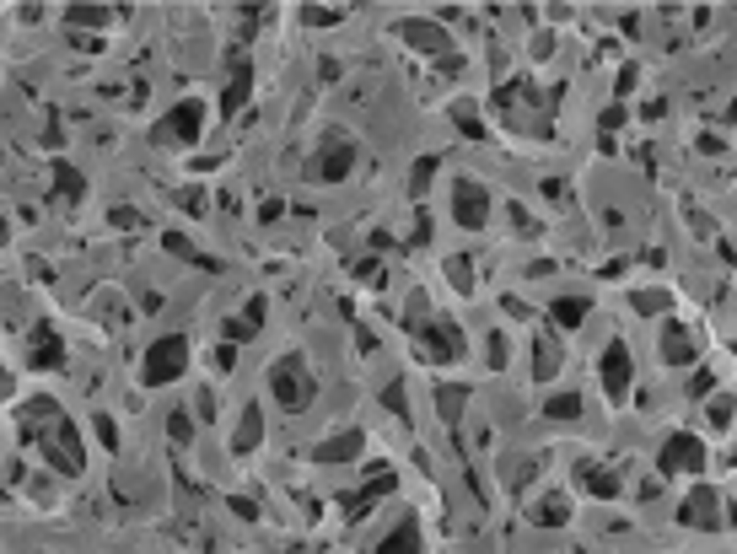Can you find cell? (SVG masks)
<instances>
[{"label": "cell", "mask_w": 737, "mask_h": 554, "mask_svg": "<svg viewBox=\"0 0 737 554\" xmlns=\"http://www.w3.org/2000/svg\"><path fill=\"white\" fill-rule=\"evenodd\" d=\"M270 393H275V404H280L286 414H302V409L318 398L312 366H307L302 356H280V361L270 366Z\"/></svg>", "instance_id": "1"}, {"label": "cell", "mask_w": 737, "mask_h": 554, "mask_svg": "<svg viewBox=\"0 0 737 554\" xmlns=\"http://www.w3.org/2000/svg\"><path fill=\"white\" fill-rule=\"evenodd\" d=\"M183 372H188V339H183V334H162L151 350H146L141 382H146V388H173Z\"/></svg>", "instance_id": "2"}, {"label": "cell", "mask_w": 737, "mask_h": 554, "mask_svg": "<svg viewBox=\"0 0 737 554\" xmlns=\"http://www.w3.org/2000/svg\"><path fill=\"white\" fill-rule=\"evenodd\" d=\"M415 350L431 366H452V361L468 356V344H463V334H457L452 318H431V323H415Z\"/></svg>", "instance_id": "3"}, {"label": "cell", "mask_w": 737, "mask_h": 554, "mask_svg": "<svg viewBox=\"0 0 737 554\" xmlns=\"http://www.w3.org/2000/svg\"><path fill=\"white\" fill-rule=\"evenodd\" d=\"M38 442H43V463H49V468H59V473H81V468H87V458H81V431H76L71 420H54Z\"/></svg>", "instance_id": "4"}, {"label": "cell", "mask_w": 737, "mask_h": 554, "mask_svg": "<svg viewBox=\"0 0 737 554\" xmlns=\"http://www.w3.org/2000/svg\"><path fill=\"white\" fill-rule=\"evenodd\" d=\"M705 468V442L700 436H689V431H673L662 442V452H656V473L662 479H679V473H700Z\"/></svg>", "instance_id": "5"}, {"label": "cell", "mask_w": 737, "mask_h": 554, "mask_svg": "<svg viewBox=\"0 0 737 554\" xmlns=\"http://www.w3.org/2000/svg\"><path fill=\"white\" fill-rule=\"evenodd\" d=\"M350 167H356V146L345 141L340 129H328V135H323V151L312 157V178H318V183H345Z\"/></svg>", "instance_id": "6"}, {"label": "cell", "mask_w": 737, "mask_h": 554, "mask_svg": "<svg viewBox=\"0 0 737 554\" xmlns=\"http://www.w3.org/2000/svg\"><path fill=\"white\" fill-rule=\"evenodd\" d=\"M452 216H457L463 232H480L490 221V189L474 183V178H457L452 183Z\"/></svg>", "instance_id": "7"}, {"label": "cell", "mask_w": 737, "mask_h": 554, "mask_svg": "<svg viewBox=\"0 0 737 554\" xmlns=\"http://www.w3.org/2000/svg\"><path fill=\"white\" fill-rule=\"evenodd\" d=\"M679 522H684V527H700V533H721V527H726L721 496L710 490V484H695V490L684 496V506H679Z\"/></svg>", "instance_id": "8"}, {"label": "cell", "mask_w": 737, "mask_h": 554, "mask_svg": "<svg viewBox=\"0 0 737 554\" xmlns=\"http://www.w3.org/2000/svg\"><path fill=\"white\" fill-rule=\"evenodd\" d=\"M393 484H398V473H393L388 463H377V468H372V479L361 484L356 496H340V512H345L350 522H361V517H366V512H372L382 496H393Z\"/></svg>", "instance_id": "9"}, {"label": "cell", "mask_w": 737, "mask_h": 554, "mask_svg": "<svg viewBox=\"0 0 737 554\" xmlns=\"http://www.w3.org/2000/svg\"><path fill=\"white\" fill-rule=\"evenodd\" d=\"M597 377H603V393H609L614 404L630 398V344L625 339H609V350H603V361H597Z\"/></svg>", "instance_id": "10"}, {"label": "cell", "mask_w": 737, "mask_h": 554, "mask_svg": "<svg viewBox=\"0 0 737 554\" xmlns=\"http://www.w3.org/2000/svg\"><path fill=\"white\" fill-rule=\"evenodd\" d=\"M199 129H205V103H178L167 119H162V129H157V141H178V146H194L199 141Z\"/></svg>", "instance_id": "11"}, {"label": "cell", "mask_w": 737, "mask_h": 554, "mask_svg": "<svg viewBox=\"0 0 737 554\" xmlns=\"http://www.w3.org/2000/svg\"><path fill=\"white\" fill-rule=\"evenodd\" d=\"M226 65H232V81H226V92H221V119H237V113H242V103H248V92H253V65H248V49H232V54H226Z\"/></svg>", "instance_id": "12"}, {"label": "cell", "mask_w": 737, "mask_h": 554, "mask_svg": "<svg viewBox=\"0 0 737 554\" xmlns=\"http://www.w3.org/2000/svg\"><path fill=\"white\" fill-rule=\"evenodd\" d=\"M393 33L404 38L410 49H420V54H436V59H447V65H452V43H447V33H441L436 22H420V17H410V22H398Z\"/></svg>", "instance_id": "13"}, {"label": "cell", "mask_w": 737, "mask_h": 554, "mask_svg": "<svg viewBox=\"0 0 737 554\" xmlns=\"http://www.w3.org/2000/svg\"><path fill=\"white\" fill-rule=\"evenodd\" d=\"M656 356H662L667 366H689V361L700 356V339H695V328H684V323H667V328H662V344H656Z\"/></svg>", "instance_id": "14"}, {"label": "cell", "mask_w": 737, "mask_h": 554, "mask_svg": "<svg viewBox=\"0 0 737 554\" xmlns=\"http://www.w3.org/2000/svg\"><path fill=\"white\" fill-rule=\"evenodd\" d=\"M27 361H33V372H59V366H65V339H59L49 323H43V328H33Z\"/></svg>", "instance_id": "15"}, {"label": "cell", "mask_w": 737, "mask_h": 554, "mask_svg": "<svg viewBox=\"0 0 737 554\" xmlns=\"http://www.w3.org/2000/svg\"><path fill=\"white\" fill-rule=\"evenodd\" d=\"M361 447H366V436H361V431H340V436H328V442H318V447H312V463H356V458H361Z\"/></svg>", "instance_id": "16"}, {"label": "cell", "mask_w": 737, "mask_h": 554, "mask_svg": "<svg viewBox=\"0 0 737 554\" xmlns=\"http://www.w3.org/2000/svg\"><path fill=\"white\" fill-rule=\"evenodd\" d=\"M474 398V388H463V382H441L436 388V409H441V426L457 436V426H463V404Z\"/></svg>", "instance_id": "17"}, {"label": "cell", "mask_w": 737, "mask_h": 554, "mask_svg": "<svg viewBox=\"0 0 737 554\" xmlns=\"http://www.w3.org/2000/svg\"><path fill=\"white\" fill-rule=\"evenodd\" d=\"M258 442H264V409H258V404H248V409H242V426L232 431V452H237V458H248Z\"/></svg>", "instance_id": "18"}, {"label": "cell", "mask_w": 737, "mask_h": 554, "mask_svg": "<svg viewBox=\"0 0 737 554\" xmlns=\"http://www.w3.org/2000/svg\"><path fill=\"white\" fill-rule=\"evenodd\" d=\"M527 522H533V527H565V522H571V496L549 490V496H544L539 506L527 512Z\"/></svg>", "instance_id": "19"}, {"label": "cell", "mask_w": 737, "mask_h": 554, "mask_svg": "<svg viewBox=\"0 0 737 554\" xmlns=\"http://www.w3.org/2000/svg\"><path fill=\"white\" fill-rule=\"evenodd\" d=\"M555 372H560V339L555 334H539V339H533V377L555 382Z\"/></svg>", "instance_id": "20"}, {"label": "cell", "mask_w": 737, "mask_h": 554, "mask_svg": "<svg viewBox=\"0 0 737 554\" xmlns=\"http://www.w3.org/2000/svg\"><path fill=\"white\" fill-rule=\"evenodd\" d=\"M372 554H420V522H415V517H410V522H398Z\"/></svg>", "instance_id": "21"}, {"label": "cell", "mask_w": 737, "mask_h": 554, "mask_svg": "<svg viewBox=\"0 0 737 554\" xmlns=\"http://www.w3.org/2000/svg\"><path fill=\"white\" fill-rule=\"evenodd\" d=\"M54 199H59V204H76V199H87V178H81L71 162H54Z\"/></svg>", "instance_id": "22"}, {"label": "cell", "mask_w": 737, "mask_h": 554, "mask_svg": "<svg viewBox=\"0 0 737 554\" xmlns=\"http://www.w3.org/2000/svg\"><path fill=\"white\" fill-rule=\"evenodd\" d=\"M581 484H587L592 496H603V501H614V496H619V479H614L609 468H597V463H581Z\"/></svg>", "instance_id": "23"}, {"label": "cell", "mask_w": 737, "mask_h": 554, "mask_svg": "<svg viewBox=\"0 0 737 554\" xmlns=\"http://www.w3.org/2000/svg\"><path fill=\"white\" fill-rule=\"evenodd\" d=\"M587 307H592L587 296H555V307H549V318H555L560 328H576V323L587 318Z\"/></svg>", "instance_id": "24"}, {"label": "cell", "mask_w": 737, "mask_h": 554, "mask_svg": "<svg viewBox=\"0 0 737 554\" xmlns=\"http://www.w3.org/2000/svg\"><path fill=\"white\" fill-rule=\"evenodd\" d=\"M65 22H71V27H103V22H113V12L108 6H71Z\"/></svg>", "instance_id": "25"}, {"label": "cell", "mask_w": 737, "mask_h": 554, "mask_svg": "<svg viewBox=\"0 0 737 554\" xmlns=\"http://www.w3.org/2000/svg\"><path fill=\"white\" fill-rule=\"evenodd\" d=\"M544 414H549V420H576V414H581V393H555L544 404Z\"/></svg>", "instance_id": "26"}, {"label": "cell", "mask_w": 737, "mask_h": 554, "mask_svg": "<svg viewBox=\"0 0 737 554\" xmlns=\"http://www.w3.org/2000/svg\"><path fill=\"white\" fill-rule=\"evenodd\" d=\"M162 242H167V253H178L183 264H205V269H211V258H205V253H199V248H194V242H188L183 232H167Z\"/></svg>", "instance_id": "27"}, {"label": "cell", "mask_w": 737, "mask_h": 554, "mask_svg": "<svg viewBox=\"0 0 737 554\" xmlns=\"http://www.w3.org/2000/svg\"><path fill=\"white\" fill-rule=\"evenodd\" d=\"M382 404H388V409L398 414V426H410V398H404V382H398V377H393V382L382 388Z\"/></svg>", "instance_id": "28"}, {"label": "cell", "mask_w": 737, "mask_h": 554, "mask_svg": "<svg viewBox=\"0 0 737 554\" xmlns=\"http://www.w3.org/2000/svg\"><path fill=\"white\" fill-rule=\"evenodd\" d=\"M630 307L646 318V312H667V307H673V296H667V291H635V296H630Z\"/></svg>", "instance_id": "29"}, {"label": "cell", "mask_w": 737, "mask_h": 554, "mask_svg": "<svg viewBox=\"0 0 737 554\" xmlns=\"http://www.w3.org/2000/svg\"><path fill=\"white\" fill-rule=\"evenodd\" d=\"M436 167H441V157H420V162H415V178H410V194H415V199H420V194L431 189V178H436Z\"/></svg>", "instance_id": "30"}, {"label": "cell", "mask_w": 737, "mask_h": 554, "mask_svg": "<svg viewBox=\"0 0 737 554\" xmlns=\"http://www.w3.org/2000/svg\"><path fill=\"white\" fill-rule=\"evenodd\" d=\"M452 119H457V129H463V135H474V141H485V124H480V113L468 108V103H457V108H452Z\"/></svg>", "instance_id": "31"}, {"label": "cell", "mask_w": 737, "mask_h": 554, "mask_svg": "<svg viewBox=\"0 0 737 554\" xmlns=\"http://www.w3.org/2000/svg\"><path fill=\"white\" fill-rule=\"evenodd\" d=\"M302 22H307V27H334V22H345V12H328V6H302Z\"/></svg>", "instance_id": "32"}, {"label": "cell", "mask_w": 737, "mask_h": 554, "mask_svg": "<svg viewBox=\"0 0 737 554\" xmlns=\"http://www.w3.org/2000/svg\"><path fill=\"white\" fill-rule=\"evenodd\" d=\"M710 426H716V431H732V398H726V393L710 398Z\"/></svg>", "instance_id": "33"}, {"label": "cell", "mask_w": 737, "mask_h": 554, "mask_svg": "<svg viewBox=\"0 0 737 554\" xmlns=\"http://www.w3.org/2000/svg\"><path fill=\"white\" fill-rule=\"evenodd\" d=\"M221 334H226V344H242V339H253L258 328H253L248 318H226V323H221Z\"/></svg>", "instance_id": "34"}, {"label": "cell", "mask_w": 737, "mask_h": 554, "mask_svg": "<svg viewBox=\"0 0 737 554\" xmlns=\"http://www.w3.org/2000/svg\"><path fill=\"white\" fill-rule=\"evenodd\" d=\"M485 339H490V344H485V356H490V366L501 372V366H506V356H511V350H506V334L495 328V334H485Z\"/></svg>", "instance_id": "35"}, {"label": "cell", "mask_w": 737, "mask_h": 554, "mask_svg": "<svg viewBox=\"0 0 737 554\" xmlns=\"http://www.w3.org/2000/svg\"><path fill=\"white\" fill-rule=\"evenodd\" d=\"M92 426H97V442H103L108 452H119V426H113V414H97Z\"/></svg>", "instance_id": "36"}, {"label": "cell", "mask_w": 737, "mask_h": 554, "mask_svg": "<svg viewBox=\"0 0 737 554\" xmlns=\"http://www.w3.org/2000/svg\"><path fill=\"white\" fill-rule=\"evenodd\" d=\"M167 431H173V442H178V447L194 436V426H188V414H183V409H173V414H167Z\"/></svg>", "instance_id": "37"}, {"label": "cell", "mask_w": 737, "mask_h": 554, "mask_svg": "<svg viewBox=\"0 0 737 554\" xmlns=\"http://www.w3.org/2000/svg\"><path fill=\"white\" fill-rule=\"evenodd\" d=\"M178 204H183L188 216H205V194H199V189H183V194H178Z\"/></svg>", "instance_id": "38"}, {"label": "cell", "mask_w": 737, "mask_h": 554, "mask_svg": "<svg viewBox=\"0 0 737 554\" xmlns=\"http://www.w3.org/2000/svg\"><path fill=\"white\" fill-rule=\"evenodd\" d=\"M710 388H716L710 372H695V377H689V398H710Z\"/></svg>", "instance_id": "39"}, {"label": "cell", "mask_w": 737, "mask_h": 554, "mask_svg": "<svg viewBox=\"0 0 737 554\" xmlns=\"http://www.w3.org/2000/svg\"><path fill=\"white\" fill-rule=\"evenodd\" d=\"M635 81H641V71H635V65H625V71H619V81H614V92L625 97V92H635Z\"/></svg>", "instance_id": "40"}, {"label": "cell", "mask_w": 737, "mask_h": 554, "mask_svg": "<svg viewBox=\"0 0 737 554\" xmlns=\"http://www.w3.org/2000/svg\"><path fill=\"white\" fill-rule=\"evenodd\" d=\"M113 227H129V232H135V227H141V211H129V204H119V211H113Z\"/></svg>", "instance_id": "41"}, {"label": "cell", "mask_w": 737, "mask_h": 554, "mask_svg": "<svg viewBox=\"0 0 737 554\" xmlns=\"http://www.w3.org/2000/svg\"><path fill=\"white\" fill-rule=\"evenodd\" d=\"M280 216H286L280 199H264V204H258V221H280Z\"/></svg>", "instance_id": "42"}, {"label": "cell", "mask_w": 737, "mask_h": 554, "mask_svg": "<svg viewBox=\"0 0 737 554\" xmlns=\"http://www.w3.org/2000/svg\"><path fill=\"white\" fill-rule=\"evenodd\" d=\"M226 506H232V512H237V517H242V522H253V517H258V506H253V501H242V496H232V501H226Z\"/></svg>", "instance_id": "43"}, {"label": "cell", "mask_w": 737, "mask_h": 554, "mask_svg": "<svg viewBox=\"0 0 737 554\" xmlns=\"http://www.w3.org/2000/svg\"><path fill=\"white\" fill-rule=\"evenodd\" d=\"M597 124H603V129H619V124H625V108H619V103H614V108H603Z\"/></svg>", "instance_id": "44"}, {"label": "cell", "mask_w": 737, "mask_h": 554, "mask_svg": "<svg viewBox=\"0 0 737 554\" xmlns=\"http://www.w3.org/2000/svg\"><path fill=\"white\" fill-rule=\"evenodd\" d=\"M242 318H248V323H253V328H264V296H253V302H248V312H242Z\"/></svg>", "instance_id": "45"}, {"label": "cell", "mask_w": 737, "mask_h": 554, "mask_svg": "<svg viewBox=\"0 0 737 554\" xmlns=\"http://www.w3.org/2000/svg\"><path fill=\"white\" fill-rule=\"evenodd\" d=\"M700 151H710V157H721V151H726V141H721V135H700Z\"/></svg>", "instance_id": "46"}, {"label": "cell", "mask_w": 737, "mask_h": 554, "mask_svg": "<svg viewBox=\"0 0 737 554\" xmlns=\"http://www.w3.org/2000/svg\"><path fill=\"white\" fill-rule=\"evenodd\" d=\"M6 237H12V227H6V221H0V248H6Z\"/></svg>", "instance_id": "47"}]
</instances>
